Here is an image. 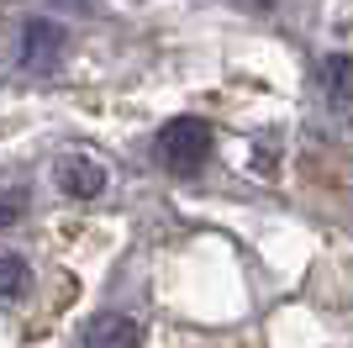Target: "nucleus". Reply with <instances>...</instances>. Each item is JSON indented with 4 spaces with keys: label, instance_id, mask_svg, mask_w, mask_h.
I'll use <instances>...</instances> for the list:
<instances>
[{
    "label": "nucleus",
    "instance_id": "nucleus-1",
    "mask_svg": "<svg viewBox=\"0 0 353 348\" xmlns=\"http://www.w3.org/2000/svg\"><path fill=\"white\" fill-rule=\"evenodd\" d=\"M153 153H159L163 169L195 174L211 159V127L201 122V116H174V122H163V132L153 137Z\"/></svg>",
    "mask_w": 353,
    "mask_h": 348
},
{
    "label": "nucleus",
    "instance_id": "nucleus-2",
    "mask_svg": "<svg viewBox=\"0 0 353 348\" xmlns=\"http://www.w3.org/2000/svg\"><path fill=\"white\" fill-rule=\"evenodd\" d=\"M63 48H69V32L48 16H32L21 27V69L27 74H53L63 64Z\"/></svg>",
    "mask_w": 353,
    "mask_h": 348
},
{
    "label": "nucleus",
    "instance_id": "nucleus-3",
    "mask_svg": "<svg viewBox=\"0 0 353 348\" xmlns=\"http://www.w3.org/2000/svg\"><path fill=\"white\" fill-rule=\"evenodd\" d=\"M59 190L74 195V201H95L105 190V164L90 159V153H74V159L59 164Z\"/></svg>",
    "mask_w": 353,
    "mask_h": 348
},
{
    "label": "nucleus",
    "instance_id": "nucleus-4",
    "mask_svg": "<svg viewBox=\"0 0 353 348\" xmlns=\"http://www.w3.org/2000/svg\"><path fill=\"white\" fill-rule=\"evenodd\" d=\"M137 322L121 317V311H101V317L85 327V348H137Z\"/></svg>",
    "mask_w": 353,
    "mask_h": 348
},
{
    "label": "nucleus",
    "instance_id": "nucleus-5",
    "mask_svg": "<svg viewBox=\"0 0 353 348\" xmlns=\"http://www.w3.org/2000/svg\"><path fill=\"white\" fill-rule=\"evenodd\" d=\"M322 90H327V106L353 122V53L348 58H327L322 64Z\"/></svg>",
    "mask_w": 353,
    "mask_h": 348
},
{
    "label": "nucleus",
    "instance_id": "nucleus-6",
    "mask_svg": "<svg viewBox=\"0 0 353 348\" xmlns=\"http://www.w3.org/2000/svg\"><path fill=\"white\" fill-rule=\"evenodd\" d=\"M32 275H27V259H16V253H0V301H16V296H27Z\"/></svg>",
    "mask_w": 353,
    "mask_h": 348
},
{
    "label": "nucleus",
    "instance_id": "nucleus-7",
    "mask_svg": "<svg viewBox=\"0 0 353 348\" xmlns=\"http://www.w3.org/2000/svg\"><path fill=\"white\" fill-rule=\"evenodd\" d=\"M27 185H0V232L6 227H16V222L27 217Z\"/></svg>",
    "mask_w": 353,
    "mask_h": 348
},
{
    "label": "nucleus",
    "instance_id": "nucleus-8",
    "mask_svg": "<svg viewBox=\"0 0 353 348\" xmlns=\"http://www.w3.org/2000/svg\"><path fill=\"white\" fill-rule=\"evenodd\" d=\"M248 6H259V11H269V6H274V0H248Z\"/></svg>",
    "mask_w": 353,
    "mask_h": 348
}]
</instances>
